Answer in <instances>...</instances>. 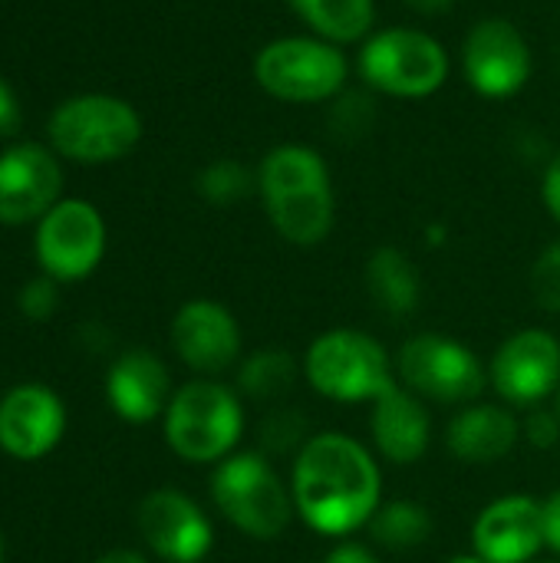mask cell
<instances>
[{
    "mask_svg": "<svg viewBox=\"0 0 560 563\" xmlns=\"http://www.w3.org/2000/svg\"><path fill=\"white\" fill-rule=\"evenodd\" d=\"M287 482L297 521L333 541L366 531L383 505L380 455L366 442L337 429L314 432V439L290 462Z\"/></svg>",
    "mask_w": 560,
    "mask_h": 563,
    "instance_id": "cell-1",
    "label": "cell"
},
{
    "mask_svg": "<svg viewBox=\"0 0 560 563\" xmlns=\"http://www.w3.org/2000/svg\"><path fill=\"white\" fill-rule=\"evenodd\" d=\"M257 198L277 238L294 247L323 244L337 224L330 165L314 145H274L257 165Z\"/></svg>",
    "mask_w": 560,
    "mask_h": 563,
    "instance_id": "cell-2",
    "label": "cell"
},
{
    "mask_svg": "<svg viewBox=\"0 0 560 563\" xmlns=\"http://www.w3.org/2000/svg\"><path fill=\"white\" fill-rule=\"evenodd\" d=\"M304 383L337 406H373L396 379V356L366 330L330 327L300 353Z\"/></svg>",
    "mask_w": 560,
    "mask_h": 563,
    "instance_id": "cell-3",
    "label": "cell"
},
{
    "mask_svg": "<svg viewBox=\"0 0 560 563\" xmlns=\"http://www.w3.org/2000/svg\"><path fill=\"white\" fill-rule=\"evenodd\" d=\"M248 429L244 399L221 379H188L172 393L162 416L165 445L185 465H218L241 449Z\"/></svg>",
    "mask_w": 560,
    "mask_h": 563,
    "instance_id": "cell-4",
    "label": "cell"
},
{
    "mask_svg": "<svg viewBox=\"0 0 560 563\" xmlns=\"http://www.w3.org/2000/svg\"><path fill=\"white\" fill-rule=\"evenodd\" d=\"M208 495L215 511L251 541H281L297 518L290 482L257 449H238L218 462Z\"/></svg>",
    "mask_w": 560,
    "mask_h": 563,
    "instance_id": "cell-5",
    "label": "cell"
},
{
    "mask_svg": "<svg viewBox=\"0 0 560 563\" xmlns=\"http://www.w3.org/2000/svg\"><path fill=\"white\" fill-rule=\"evenodd\" d=\"M251 73L261 92L271 99L290 106H317L347 92L350 59L343 46L314 33H297L264 43L254 53Z\"/></svg>",
    "mask_w": 560,
    "mask_h": 563,
    "instance_id": "cell-6",
    "label": "cell"
},
{
    "mask_svg": "<svg viewBox=\"0 0 560 563\" xmlns=\"http://www.w3.org/2000/svg\"><path fill=\"white\" fill-rule=\"evenodd\" d=\"M356 69L363 82L393 99H429L452 73L449 49L419 26H380L360 43Z\"/></svg>",
    "mask_w": 560,
    "mask_h": 563,
    "instance_id": "cell-7",
    "label": "cell"
},
{
    "mask_svg": "<svg viewBox=\"0 0 560 563\" xmlns=\"http://www.w3.org/2000/svg\"><path fill=\"white\" fill-rule=\"evenodd\" d=\"M396 356V379L429 406H469L479 402L488 389V363L449 336V333H413L403 340Z\"/></svg>",
    "mask_w": 560,
    "mask_h": 563,
    "instance_id": "cell-8",
    "label": "cell"
},
{
    "mask_svg": "<svg viewBox=\"0 0 560 563\" xmlns=\"http://www.w3.org/2000/svg\"><path fill=\"white\" fill-rule=\"evenodd\" d=\"M142 139V115L119 96L83 92L56 106L50 115V145L79 165H106L125 158Z\"/></svg>",
    "mask_w": 560,
    "mask_h": 563,
    "instance_id": "cell-9",
    "label": "cell"
},
{
    "mask_svg": "<svg viewBox=\"0 0 560 563\" xmlns=\"http://www.w3.org/2000/svg\"><path fill=\"white\" fill-rule=\"evenodd\" d=\"M488 389L515 412L548 406L560 389V340L545 327L508 333L488 360Z\"/></svg>",
    "mask_w": 560,
    "mask_h": 563,
    "instance_id": "cell-10",
    "label": "cell"
},
{
    "mask_svg": "<svg viewBox=\"0 0 560 563\" xmlns=\"http://www.w3.org/2000/svg\"><path fill=\"white\" fill-rule=\"evenodd\" d=\"M33 254L46 277L59 284L86 280L106 254V221L83 198H59L33 234Z\"/></svg>",
    "mask_w": 560,
    "mask_h": 563,
    "instance_id": "cell-11",
    "label": "cell"
},
{
    "mask_svg": "<svg viewBox=\"0 0 560 563\" xmlns=\"http://www.w3.org/2000/svg\"><path fill=\"white\" fill-rule=\"evenodd\" d=\"M462 76L485 99L518 96L535 73L528 36L508 16H482L462 40Z\"/></svg>",
    "mask_w": 560,
    "mask_h": 563,
    "instance_id": "cell-12",
    "label": "cell"
},
{
    "mask_svg": "<svg viewBox=\"0 0 560 563\" xmlns=\"http://www.w3.org/2000/svg\"><path fill=\"white\" fill-rule=\"evenodd\" d=\"M168 340H172L175 356L195 376H208V379H218L221 373L238 369L244 356V333H241L238 317L221 300H211V297L185 300L172 317Z\"/></svg>",
    "mask_w": 560,
    "mask_h": 563,
    "instance_id": "cell-13",
    "label": "cell"
},
{
    "mask_svg": "<svg viewBox=\"0 0 560 563\" xmlns=\"http://www.w3.org/2000/svg\"><path fill=\"white\" fill-rule=\"evenodd\" d=\"M135 528L149 551L165 563H201L215 551L208 511L178 488H155L139 501Z\"/></svg>",
    "mask_w": 560,
    "mask_h": 563,
    "instance_id": "cell-14",
    "label": "cell"
},
{
    "mask_svg": "<svg viewBox=\"0 0 560 563\" xmlns=\"http://www.w3.org/2000/svg\"><path fill=\"white\" fill-rule=\"evenodd\" d=\"M472 554L488 563H535L545 544V505L531 495H502L488 501L469 531Z\"/></svg>",
    "mask_w": 560,
    "mask_h": 563,
    "instance_id": "cell-15",
    "label": "cell"
},
{
    "mask_svg": "<svg viewBox=\"0 0 560 563\" xmlns=\"http://www.w3.org/2000/svg\"><path fill=\"white\" fill-rule=\"evenodd\" d=\"M66 435L63 399L40 386L20 383L0 399V449L17 462H36L50 455Z\"/></svg>",
    "mask_w": 560,
    "mask_h": 563,
    "instance_id": "cell-16",
    "label": "cell"
},
{
    "mask_svg": "<svg viewBox=\"0 0 560 563\" xmlns=\"http://www.w3.org/2000/svg\"><path fill=\"white\" fill-rule=\"evenodd\" d=\"M63 191L56 155L36 142H20L0 155V224L40 221Z\"/></svg>",
    "mask_w": 560,
    "mask_h": 563,
    "instance_id": "cell-17",
    "label": "cell"
},
{
    "mask_svg": "<svg viewBox=\"0 0 560 563\" xmlns=\"http://www.w3.org/2000/svg\"><path fill=\"white\" fill-rule=\"evenodd\" d=\"M172 373L158 353L145 346H132L119 353L106 373V399L109 409L132 426H145L165 416L172 402Z\"/></svg>",
    "mask_w": 560,
    "mask_h": 563,
    "instance_id": "cell-18",
    "label": "cell"
},
{
    "mask_svg": "<svg viewBox=\"0 0 560 563\" xmlns=\"http://www.w3.org/2000/svg\"><path fill=\"white\" fill-rule=\"evenodd\" d=\"M370 442L380 462L399 468L422 462L432 445L429 402H422L416 393L396 383L370 406Z\"/></svg>",
    "mask_w": 560,
    "mask_h": 563,
    "instance_id": "cell-19",
    "label": "cell"
},
{
    "mask_svg": "<svg viewBox=\"0 0 560 563\" xmlns=\"http://www.w3.org/2000/svg\"><path fill=\"white\" fill-rule=\"evenodd\" d=\"M521 445V416L505 402H469L446 426V449L462 465H498Z\"/></svg>",
    "mask_w": 560,
    "mask_h": 563,
    "instance_id": "cell-20",
    "label": "cell"
},
{
    "mask_svg": "<svg viewBox=\"0 0 560 563\" xmlns=\"http://www.w3.org/2000/svg\"><path fill=\"white\" fill-rule=\"evenodd\" d=\"M363 287L370 303L389 320H409L422 307V274L403 247L380 244L370 251L363 264Z\"/></svg>",
    "mask_w": 560,
    "mask_h": 563,
    "instance_id": "cell-21",
    "label": "cell"
},
{
    "mask_svg": "<svg viewBox=\"0 0 560 563\" xmlns=\"http://www.w3.org/2000/svg\"><path fill=\"white\" fill-rule=\"evenodd\" d=\"M300 379L304 363L287 346H257L244 353L234 369V389L241 393V399L257 402L264 409L287 402Z\"/></svg>",
    "mask_w": 560,
    "mask_h": 563,
    "instance_id": "cell-22",
    "label": "cell"
},
{
    "mask_svg": "<svg viewBox=\"0 0 560 563\" xmlns=\"http://www.w3.org/2000/svg\"><path fill=\"white\" fill-rule=\"evenodd\" d=\"M304 26L337 46L363 43L376 30V0H287Z\"/></svg>",
    "mask_w": 560,
    "mask_h": 563,
    "instance_id": "cell-23",
    "label": "cell"
},
{
    "mask_svg": "<svg viewBox=\"0 0 560 563\" xmlns=\"http://www.w3.org/2000/svg\"><path fill=\"white\" fill-rule=\"evenodd\" d=\"M432 531H436V518L416 498H383L373 521L366 525L370 544L393 554L419 551L422 544H429Z\"/></svg>",
    "mask_w": 560,
    "mask_h": 563,
    "instance_id": "cell-24",
    "label": "cell"
},
{
    "mask_svg": "<svg viewBox=\"0 0 560 563\" xmlns=\"http://www.w3.org/2000/svg\"><path fill=\"white\" fill-rule=\"evenodd\" d=\"M314 439V426L307 419L304 409L290 406V402H281V406H271L257 429H254V449L261 455H267L271 462L277 459H297V452Z\"/></svg>",
    "mask_w": 560,
    "mask_h": 563,
    "instance_id": "cell-25",
    "label": "cell"
},
{
    "mask_svg": "<svg viewBox=\"0 0 560 563\" xmlns=\"http://www.w3.org/2000/svg\"><path fill=\"white\" fill-rule=\"evenodd\" d=\"M195 191L215 208H231L257 195V168H248L238 158H215L195 175Z\"/></svg>",
    "mask_w": 560,
    "mask_h": 563,
    "instance_id": "cell-26",
    "label": "cell"
},
{
    "mask_svg": "<svg viewBox=\"0 0 560 563\" xmlns=\"http://www.w3.org/2000/svg\"><path fill=\"white\" fill-rule=\"evenodd\" d=\"M528 290L538 310L560 317V238L545 244L541 254L535 257L531 274H528Z\"/></svg>",
    "mask_w": 560,
    "mask_h": 563,
    "instance_id": "cell-27",
    "label": "cell"
},
{
    "mask_svg": "<svg viewBox=\"0 0 560 563\" xmlns=\"http://www.w3.org/2000/svg\"><path fill=\"white\" fill-rule=\"evenodd\" d=\"M521 442L535 452H551L560 445V416L554 406H535L521 416Z\"/></svg>",
    "mask_w": 560,
    "mask_h": 563,
    "instance_id": "cell-28",
    "label": "cell"
},
{
    "mask_svg": "<svg viewBox=\"0 0 560 563\" xmlns=\"http://www.w3.org/2000/svg\"><path fill=\"white\" fill-rule=\"evenodd\" d=\"M56 284L59 280H53L46 274H40L30 284H23V290H20V310H23L26 320H50L56 313V307H59Z\"/></svg>",
    "mask_w": 560,
    "mask_h": 563,
    "instance_id": "cell-29",
    "label": "cell"
},
{
    "mask_svg": "<svg viewBox=\"0 0 560 563\" xmlns=\"http://www.w3.org/2000/svg\"><path fill=\"white\" fill-rule=\"evenodd\" d=\"M373 119L370 99L363 92H340L333 99V129L337 132H363Z\"/></svg>",
    "mask_w": 560,
    "mask_h": 563,
    "instance_id": "cell-30",
    "label": "cell"
},
{
    "mask_svg": "<svg viewBox=\"0 0 560 563\" xmlns=\"http://www.w3.org/2000/svg\"><path fill=\"white\" fill-rule=\"evenodd\" d=\"M541 205L560 228V152L548 162V168L541 175Z\"/></svg>",
    "mask_w": 560,
    "mask_h": 563,
    "instance_id": "cell-31",
    "label": "cell"
},
{
    "mask_svg": "<svg viewBox=\"0 0 560 563\" xmlns=\"http://www.w3.org/2000/svg\"><path fill=\"white\" fill-rule=\"evenodd\" d=\"M323 563H380L376 558V551H373V544H360V541H337L330 551H327V558Z\"/></svg>",
    "mask_w": 560,
    "mask_h": 563,
    "instance_id": "cell-32",
    "label": "cell"
},
{
    "mask_svg": "<svg viewBox=\"0 0 560 563\" xmlns=\"http://www.w3.org/2000/svg\"><path fill=\"white\" fill-rule=\"evenodd\" d=\"M541 505H545V544L560 561V488L541 498Z\"/></svg>",
    "mask_w": 560,
    "mask_h": 563,
    "instance_id": "cell-33",
    "label": "cell"
},
{
    "mask_svg": "<svg viewBox=\"0 0 560 563\" xmlns=\"http://www.w3.org/2000/svg\"><path fill=\"white\" fill-rule=\"evenodd\" d=\"M20 122V106H17V96L13 89L7 86V79L0 76V135L13 132Z\"/></svg>",
    "mask_w": 560,
    "mask_h": 563,
    "instance_id": "cell-34",
    "label": "cell"
},
{
    "mask_svg": "<svg viewBox=\"0 0 560 563\" xmlns=\"http://www.w3.org/2000/svg\"><path fill=\"white\" fill-rule=\"evenodd\" d=\"M409 10H416V13H422V16H439V13H446V10H452L455 7V0H403Z\"/></svg>",
    "mask_w": 560,
    "mask_h": 563,
    "instance_id": "cell-35",
    "label": "cell"
},
{
    "mask_svg": "<svg viewBox=\"0 0 560 563\" xmlns=\"http://www.w3.org/2000/svg\"><path fill=\"white\" fill-rule=\"evenodd\" d=\"M96 563H149L145 561V554H139V551H129V548H119V551H109V554H102Z\"/></svg>",
    "mask_w": 560,
    "mask_h": 563,
    "instance_id": "cell-36",
    "label": "cell"
},
{
    "mask_svg": "<svg viewBox=\"0 0 560 563\" xmlns=\"http://www.w3.org/2000/svg\"><path fill=\"white\" fill-rule=\"evenodd\" d=\"M442 563H488V561H482L479 554H472V551H465V554H452V558H446Z\"/></svg>",
    "mask_w": 560,
    "mask_h": 563,
    "instance_id": "cell-37",
    "label": "cell"
},
{
    "mask_svg": "<svg viewBox=\"0 0 560 563\" xmlns=\"http://www.w3.org/2000/svg\"><path fill=\"white\" fill-rule=\"evenodd\" d=\"M551 406H554V412H558V416H560V389H558V396L551 399Z\"/></svg>",
    "mask_w": 560,
    "mask_h": 563,
    "instance_id": "cell-38",
    "label": "cell"
},
{
    "mask_svg": "<svg viewBox=\"0 0 560 563\" xmlns=\"http://www.w3.org/2000/svg\"><path fill=\"white\" fill-rule=\"evenodd\" d=\"M0 563H3V538H0Z\"/></svg>",
    "mask_w": 560,
    "mask_h": 563,
    "instance_id": "cell-39",
    "label": "cell"
},
{
    "mask_svg": "<svg viewBox=\"0 0 560 563\" xmlns=\"http://www.w3.org/2000/svg\"><path fill=\"white\" fill-rule=\"evenodd\" d=\"M535 563H560V561H535Z\"/></svg>",
    "mask_w": 560,
    "mask_h": 563,
    "instance_id": "cell-40",
    "label": "cell"
}]
</instances>
